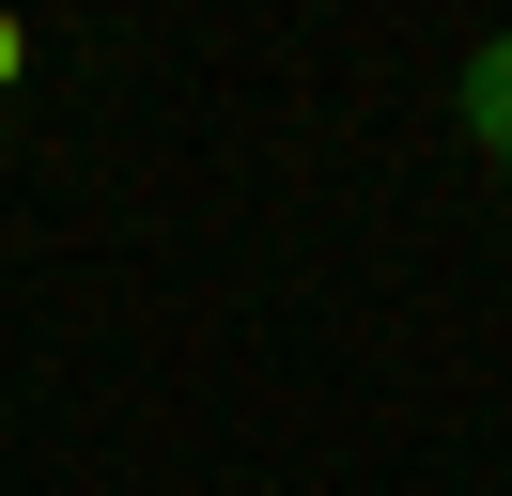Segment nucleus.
I'll return each instance as SVG.
<instances>
[{"instance_id":"1","label":"nucleus","mask_w":512,"mask_h":496,"mask_svg":"<svg viewBox=\"0 0 512 496\" xmlns=\"http://www.w3.org/2000/svg\"><path fill=\"white\" fill-rule=\"evenodd\" d=\"M450 109H466V140H481V155L512 171V31H481V47H466V78H450Z\"/></svg>"},{"instance_id":"2","label":"nucleus","mask_w":512,"mask_h":496,"mask_svg":"<svg viewBox=\"0 0 512 496\" xmlns=\"http://www.w3.org/2000/svg\"><path fill=\"white\" fill-rule=\"evenodd\" d=\"M16 78H32V31H16V16H0V93H16Z\"/></svg>"}]
</instances>
